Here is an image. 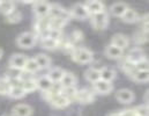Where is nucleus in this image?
<instances>
[{
  "instance_id": "obj_16",
  "label": "nucleus",
  "mask_w": 149,
  "mask_h": 116,
  "mask_svg": "<svg viewBox=\"0 0 149 116\" xmlns=\"http://www.w3.org/2000/svg\"><path fill=\"white\" fill-rule=\"evenodd\" d=\"M104 53L108 58L110 59H114V60H118V59H121L123 56H124V50L119 49L118 46H114L112 44H108L104 49Z\"/></svg>"
},
{
  "instance_id": "obj_22",
  "label": "nucleus",
  "mask_w": 149,
  "mask_h": 116,
  "mask_svg": "<svg viewBox=\"0 0 149 116\" xmlns=\"http://www.w3.org/2000/svg\"><path fill=\"white\" fill-rule=\"evenodd\" d=\"M121 20H123L124 22H126V23H134V22H136V21L140 20V16H139L138 12H136L134 8L128 7V8L124 12V14L121 15Z\"/></svg>"
},
{
  "instance_id": "obj_2",
  "label": "nucleus",
  "mask_w": 149,
  "mask_h": 116,
  "mask_svg": "<svg viewBox=\"0 0 149 116\" xmlns=\"http://www.w3.org/2000/svg\"><path fill=\"white\" fill-rule=\"evenodd\" d=\"M90 19V23L91 26L96 29V30H104L108 28L109 22H110V15L108 13V11H103L101 13H97L95 15L89 16Z\"/></svg>"
},
{
  "instance_id": "obj_29",
  "label": "nucleus",
  "mask_w": 149,
  "mask_h": 116,
  "mask_svg": "<svg viewBox=\"0 0 149 116\" xmlns=\"http://www.w3.org/2000/svg\"><path fill=\"white\" fill-rule=\"evenodd\" d=\"M26 95V92L23 91V88L20 86H14V87H10L9 92H8V96L12 98V99H22L23 96Z\"/></svg>"
},
{
  "instance_id": "obj_19",
  "label": "nucleus",
  "mask_w": 149,
  "mask_h": 116,
  "mask_svg": "<svg viewBox=\"0 0 149 116\" xmlns=\"http://www.w3.org/2000/svg\"><path fill=\"white\" fill-rule=\"evenodd\" d=\"M35 60H36V63L38 64V66H39V69L40 70H44V69H50L51 67V64H52V59H51V57L50 56H47L46 53H43V52H40V53H37V55H35Z\"/></svg>"
},
{
  "instance_id": "obj_8",
  "label": "nucleus",
  "mask_w": 149,
  "mask_h": 116,
  "mask_svg": "<svg viewBox=\"0 0 149 116\" xmlns=\"http://www.w3.org/2000/svg\"><path fill=\"white\" fill-rule=\"evenodd\" d=\"M145 58H147V57H146L145 50L141 46H134V48H132L128 51L127 56H126V60L130 62L131 64H136L138 62H140V60H142Z\"/></svg>"
},
{
  "instance_id": "obj_26",
  "label": "nucleus",
  "mask_w": 149,
  "mask_h": 116,
  "mask_svg": "<svg viewBox=\"0 0 149 116\" xmlns=\"http://www.w3.org/2000/svg\"><path fill=\"white\" fill-rule=\"evenodd\" d=\"M39 70H40V69H39L38 64L36 63L35 58H34V57H28V59H27V62H26V64H24V67H23L22 72H26V73H28V75H31V73L38 72Z\"/></svg>"
},
{
  "instance_id": "obj_6",
  "label": "nucleus",
  "mask_w": 149,
  "mask_h": 116,
  "mask_svg": "<svg viewBox=\"0 0 149 116\" xmlns=\"http://www.w3.org/2000/svg\"><path fill=\"white\" fill-rule=\"evenodd\" d=\"M70 13V16L71 18H74L77 20H86V19H89V13L84 6V4H81V2H76L74 4L71 9L68 11Z\"/></svg>"
},
{
  "instance_id": "obj_20",
  "label": "nucleus",
  "mask_w": 149,
  "mask_h": 116,
  "mask_svg": "<svg viewBox=\"0 0 149 116\" xmlns=\"http://www.w3.org/2000/svg\"><path fill=\"white\" fill-rule=\"evenodd\" d=\"M61 87H71V86H76L77 85V77L71 71H65L64 76L61 78L60 82Z\"/></svg>"
},
{
  "instance_id": "obj_38",
  "label": "nucleus",
  "mask_w": 149,
  "mask_h": 116,
  "mask_svg": "<svg viewBox=\"0 0 149 116\" xmlns=\"http://www.w3.org/2000/svg\"><path fill=\"white\" fill-rule=\"evenodd\" d=\"M2 56H3V50L0 48V59H1V57H2Z\"/></svg>"
},
{
  "instance_id": "obj_28",
  "label": "nucleus",
  "mask_w": 149,
  "mask_h": 116,
  "mask_svg": "<svg viewBox=\"0 0 149 116\" xmlns=\"http://www.w3.org/2000/svg\"><path fill=\"white\" fill-rule=\"evenodd\" d=\"M130 78L135 81V82H148L149 80V72L148 71H134Z\"/></svg>"
},
{
  "instance_id": "obj_14",
  "label": "nucleus",
  "mask_w": 149,
  "mask_h": 116,
  "mask_svg": "<svg viewBox=\"0 0 149 116\" xmlns=\"http://www.w3.org/2000/svg\"><path fill=\"white\" fill-rule=\"evenodd\" d=\"M110 44L114 45V46H118L121 50H125V49H127L130 46V39H128L127 35L118 33V34H114L111 37Z\"/></svg>"
},
{
  "instance_id": "obj_34",
  "label": "nucleus",
  "mask_w": 149,
  "mask_h": 116,
  "mask_svg": "<svg viewBox=\"0 0 149 116\" xmlns=\"http://www.w3.org/2000/svg\"><path fill=\"white\" fill-rule=\"evenodd\" d=\"M133 112L136 116H148V105L141 103L133 108Z\"/></svg>"
},
{
  "instance_id": "obj_39",
  "label": "nucleus",
  "mask_w": 149,
  "mask_h": 116,
  "mask_svg": "<svg viewBox=\"0 0 149 116\" xmlns=\"http://www.w3.org/2000/svg\"><path fill=\"white\" fill-rule=\"evenodd\" d=\"M1 116H9V115H1Z\"/></svg>"
},
{
  "instance_id": "obj_32",
  "label": "nucleus",
  "mask_w": 149,
  "mask_h": 116,
  "mask_svg": "<svg viewBox=\"0 0 149 116\" xmlns=\"http://www.w3.org/2000/svg\"><path fill=\"white\" fill-rule=\"evenodd\" d=\"M42 48H44L46 50H54V49L59 48V44L57 41L50 39V37H46V39H42Z\"/></svg>"
},
{
  "instance_id": "obj_37",
  "label": "nucleus",
  "mask_w": 149,
  "mask_h": 116,
  "mask_svg": "<svg viewBox=\"0 0 149 116\" xmlns=\"http://www.w3.org/2000/svg\"><path fill=\"white\" fill-rule=\"evenodd\" d=\"M82 39H83V33H82L81 30H79V29H74V30L72 32V34H71L70 41L75 44L76 42H80V41H82Z\"/></svg>"
},
{
  "instance_id": "obj_3",
  "label": "nucleus",
  "mask_w": 149,
  "mask_h": 116,
  "mask_svg": "<svg viewBox=\"0 0 149 116\" xmlns=\"http://www.w3.org/2000/svg\"><path fill=\"white\" fill-rule=\"evenodd\" d=\"M15 42L20 48L30 49L37 43V36L33 32H23V33L17 35Z\"/></svg>"
},
{
  "instance_id": "obj_13",
  "label": "nucleus",
  "mask_w": 149,
  "mask_h": 116,
  "mask_svg": "<svg viewBox=\"0 0 149 116\" xmlns=\"http://www.w3.org/2000/svg\"><path fill=\"white\" fill-rule=\"evenodd\" d=\"M10 116H31L34 114V108L28 103H19L13 107Z\"/></svg>"
},
{
  "instance_id": "obj_36",
  "label": "nucleus",
  "mask_w": 149,
  "mask_h": 116,
  "mask_svg": "<svg viewBox=\"0 0 149 116\" xmlns=\"http://www.w3.org/2000/svg\"><path fill=\"white\" fill-rule=\"evenodd\" d=\"M148 64H149L148 59L145 58V59L138 62L136 64H134V69H135L136 71H148V69H149Z\"/></svg>"
},
{
  "instance_id": "obj_5",
  "label": "nucleus",
  "mask_w": 149,
  "mask_h": 116,
  "mask_svg": "<svg viewBox=\"0 0 149 116\" xmlns=\"http://www.w3.org/2000/svg\"><path fill=\"white\" fill-rule=\"evenodd\" d=\"M27 59H28V57L23 53H13L8 59V65L12 70L21 72L24 67V64H26Z\"/></svg>"
},
{
  "instance_id": "obj_24",
  "label": "nucleus",
  "mask_w": 149,
  "mask_h": 116,
  "mask_svg": "<svg viewBox=\"0 0 149 116\" xmlns=\"http://www.w3.org/2000/svg\"><path fill=\"white\" fill-rule=\"evenodd\" d=\"M68 23V20L63 18H50L49 16V29L63 30V28Z\"/></svg>"
},
{
  "instance_id": "obj_21",
  "label": "nucleus",
  "mask_w": 149,
  "mask_h": 116,
  "mask_svg": "<svg viewBox=\"0 0 149 116\" xmlns=\"http://www.w3.org/2000/svg\"><path fill=\"white\" fill-rule=\"evenodd\" d=\"M100 76H101L102 80L112 82L116 79V77H117V72L111 66H102L100 69Z\"/></svg>"
},
{
  "instance_id": "obj_30",
  "label": "nucleus",
  "mask_w": 149,
  "mask_h": 116,
  "mask_svg": "<svg viewBox=\"0 0 149 116\" xmlns=\"http://www.w3.org/2000/svg\"><path fill=\"white\" fill-rule=\"evenodd\" d=\"M21 20H22V13L20 11H17L16 8L12 13H9L8 15H6V21L9 22V23H17Z\"/></svg>"
},
{
  "instance_id": "obj_40",
  "label": "nucleus",
  "mask_w": 149,
  "mask_h": 116,
  "mask_svg": "<svg viewBox=\"0 0 149 116\" xmlns=\"http://www.w3.org/2000/svg\"><path fill=\"white\" fill-rule=\"evenodd\" d=\"M133 116H136V115H135V114H133Z\"/></svg>"
},
{
  "instance_id": "obj_11",
  "label": "nucleus",
  "mask_w": 149,
  "mask_h": 116,
  "mask_svg": "<svg viewBox=\"0 0 149 116\" xmlns=\"http://www.w3.org/2000/svg\"><path fill=\"white\" fill-rule=\"evenodd\" d=\"M49 16L50 18H63L66 20H70V13L68 11H66L61 5L59 4H51L50 6V12H49Z\"/></svg>"
},
{
  "instance_id": "obj_1",
  "label": "nucleus",
  "mask_w": 149,
  "mask_h": 116,
  "mask_svg": "<svg viewBox=\"0 0 149 116\" xmlns=\"http://www.w3.org/2000/svg\"><path fill=\"white\" fill-rule=\"evenodd\" d=\"M72 60L79 64H88L94 58V52L86 46H76L71 53Z\"/></svg>"
},
{
  "instance_id": "obj_17",
  "label": "nucleus",
  "mask_w": 149,
  "mask_h": 116,
  "mask_svg": "<svg viewBox=\"0 0 149 116\" xmlns=\"http://www.w3.org/2000/svg\"><path fill=\"white\" fill-rule=\"evenodd\" d=\"M128 8V5L126 2H123V1H118V2H114L112 4L109 8V14H111L113 16H117V18H121V15L124 14V12Z\"/></svg>"
},
{
  "instance_id": "obj_7",
  "label": "nucleus",
  "mask_w": 149,
  "mask_h": 116,
  "mask_svg": "<svg viewBox=\"0 0 149 116\" xmlns=\"http://www.w3.org/2000/svg\"><path fill=\"white\" fill-rule=\"evenodd\" d=\"M93 91L95 94H101V95H108L113 91V84L100 79L95 84H93Z\"/></svg>"
},
{
  "instance_id": "obj_4",
  "label": "nucleus",
  "mask_w": 149,
  "mask_h": 116,
  "mask_svg": "<svg viewBox=\"0 0 149 116\" xmlns=\"http://www.w3.org/2000/svg\"><path fill=\"white\" fill-rule=\"evenodd\" d=\"M75 101H77L81 105H89L95 101V92L89 88H82L77 89L74 98Z\"/></svg>"
},
{
  "instance_id": "obj_10",
  "label": "nucleus",
  "mask_w": 149,
  "mask_h": 116,
  "mask_svg": "<svg viewBox=\"0 0 149 116\" xmlns=\"http://www.w3.org/2000/svg\"><path fill=\"white\" fill-rule=\"evenodd\" d=\"M51 4L47 1H34L33 4V11L34 14L37 18H46L49 16Z\"/></svg>"
},
{
  "instance_id": "obj_31",
  "label": "nucleus",
  "mask_w": 149,
  "mask_h": 116,
  "mask_svg": "<svg viewBox=\"0 0 149 116\" xmlns=\"http://www.w3.org/2000/svg\"><path fill=\"white\" fill-rule=\"evenodd\" d=\"M76 92H77L76 86H71V87H61V91H60V93H61L64 96H66L68 100H71V101H72V100H74Z\"/></svg>"
},
{
  "instance_id": "obj_23",
  "label": "nucleus",
  "mask_w": 149,
  "mask_h": 116,
  "mask_svg": "<svg viewBox=\"0 0 149 116\" xmlns=\"http://www.w3.org/2000/svg\"><path fill=\"white\" fill-rule=\"evenodd\" d=\"M36 85H37V89H40L42 92H46L52 87L53 82L46 75H43L36 79Z\"/></svg>"
},
{
  "instance_id": "obj_9",
  "label": "nucleus",
  "mask_w": 149,
  "mask_h": 116,
  "mask_svg": "<svg viewBox=\"0 0 149 116\" xmlns=\"http://www.w3.org/2000/svg\"><path fill=\"white\" fill-rule=\"evenodd\" d=\"M116 99L121 102V103H125V105H130L134 101L135 99V94L132 89H128V88H120L116 92Z\"/></svg>"
},
{
  "instance_id": "obj_35",
  "label": "nucleus",
  "mask_w": 149,
  "mask_h": 116,
  "mask_svg": "<svg viewBox=\"0 0 149 116\" xmlns=\"http://www.w3.org/2000/svg\"><path fill=\"white\" fill-rule=\"evenodd\" d=\"M47 37L57 41L58 44H59V41L63 39V30H58V29H49V36H47Z\"/></svg>"
},
{
  "instance_id": "obj_33",
  "label": "nucleus",
  "mask_w": 149,
  "mask_h": 116,
  "mask_svg": "<svg viewBox=\"0 0 149 116\" xmlns=\"http://www.w3.org/2000/svg\"><path fill=\"white\" fill-rule=\"evenodd\" d=\"M9 89H10V86H9L7 76L1 77L0 78V95H8Z\"/></svg>"
},
{
  "instance_id": "obj_25",
  "label": "nucleus",
  "mask_w": 149,
  "mask_h": 116,
  "mask_svg": "<svg viewBox=\"0 0 149 116\" xmlns=\"http://www.w3.org/2000/svg\"><path fill=\"white\" fill-rule=\"evenodd\" d=\"M84 78L88 82H90L91 85L95 84L96 81H98L101 79V76H100V70L96 69V67H89L84 72Z\"/></svg>"
},
{
  "instance_id": "obj_15",
  "label": "nucleus",
  "mask_w": 149,
  "mask_h": 116,
  "mask_svg": "<svg viewBox=\"0 0 149 116\" xmlns=\"http://www.w3.org/2000/svg\"><path fill=\"white\" fill-rule=\"evenodd\" d=\"M84 6L89 13V16L91 15H95L97 13H101L103 11H105V5L100 1V0H90V1H87L84 2Z\"/></svg>"
},
{
  "instance_id": "obj_27",
  "label": "nucleus",
  "mask_w": 149,
  "mask_h": 116,
  "mask_svg": "<svg viewBox=\"0 0 149 116\" xmlns=\"http://www.w3.org/2000/svg\"><path fill=\"white\" fill-rule=\"evenodd\" d=\"M15 2L10 1V0H2L0 1V13L3 14L5 16L8 15L9 13H12L15 9Z\"/></svg>"
},
{
  "instance_id": "obj_12",
  "label": "nucleus",
  "mask_w": 149,
  "mask_h": 116,
  "mask_svg": "<svg viewBox=\"0 0 149 116\" xmlns=\"http://www.w3.org/2000/svg\"><path fill=\"white\" fill-rule=\"evenodd\" d=\"M53 108H57V109H63V108H66L72 101L68 100L66 96H64L61 93H58L56 95H53L49 101H47Z\"/></svg>"
},
{
  "instance_id": "obj_18",
  "label": "nucleus",
  "mask_w": 149,
  "mask_h": 116,
  "mask_svg": "<svg viewBox=\"0 0 149 116\" xmlns=\"http://www.w3.org/2000/svg\"><path fill=\"white\" fill-rule=\"evenodd\" d=\"M64 73H65V70L63 67H60V66H52V67H50V70H49L46 76L50 78V80L53 84H57V82H60Z\"/></svg>"
}]
</instances>
